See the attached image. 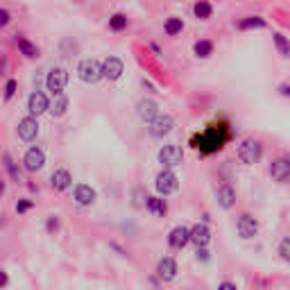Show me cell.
<instances>
[{
  "label": "cell",
  "instance_id": "cell-14",
  "mask_svg": "<svg viewBox=\"0 0 290 290\" xmlns=\"http://www.w3.org/2000/svg\"><path fill=\"white\" fill-rule=\"evenodd\" d=\"M102 73H104V80L109 82L120 80L125 73V61L120 57H116V54H109L107 59L102 61Z\"/></svg>",
  "mask_w": 290,
  "mask_h": 290
},
{
  "label": "cell",
  "instance_id": "cell-10",
  "mask_svg": "<svg viewBox=\"0 0 290 290\" xmlns=\"http://www.w3.org/2000/svg\"><path fill=\"white\" fill-rule=\"evenodd\" d=\"M50 100L48 96L43 91H32L30 96H27V111H30V116H34V118H39L41 113L50 111Z\"/></svg>",
  "mask_w": 290,
  "mask_h": 290
},
{
  "label": "cell",
  "instance_id": "cell-38",
  "mask_svg": "<svg viewBox=\"0 0 290 290\" xmlns=\"http://www.w3.org/2000/svg\"><path fill=\"white\" fill-rule=\"evenodd\" d=\"M218 290H238V286L234 281H222V284H218Z\"/></svg>",
  "mask_w": 290,
  "mask_h": 290
},
{
  "label": "cell",
  "instance_id": "cell-22",
  "mask_svg": "<svg viewBox=\"0 0 290 290\" xmlns=\"http://www.w3.org/2000/svg\"><path fill=\"white\" fill-rule=\"evenodd\" d=\"M145 209L150 211L152 215H156V218H166L168 215V199H163L161 195H150Z\"/></svg>",
  "mask_w": 290,
  "mask_h": 290
},
{
  "label": "cell",
  "instance_id": "cell-16",
  "mask_svg": "<svg viewBox=\"0 0 290 290\" xmlns=\"http://www.w3.org/2000/svg\"><path fill=\"white\" fill-rule=\"evenodd\" d=\"M50 188L52 191H57V193H64V191H68L70 186H73V175H70L68 168H57V170L50 175Z\"/></svg>",
  "mask_w": 290,
  "mask_h": 290
},
{
  "label": "cell",
  "instance_id": "cell-26",
  "mask_svg": "<svg viewBox=\"0 0 290 290\" xmlns=\"http://www.w3.org/2000/svg\"><path fill=\"white\" fill-rule=\"evenodd\" d=\"M193 16L197 18V21H211V16H213V5H211L209 0H195Z\"/></svg>",
  "mask_w": 290,
  "mask_h": 290
},
{
  "label": "cell",
  "instance_id": "cell-32",
  "mask_svg": "<svg viewBox=\"0 0 290 290\" xmlns=\"http://www.w3.org/2000/svg\"><path fill=\"white\" fill-rule=\"evenodd\" d=\"M59 227H61V220H59V215L57 213H52V215L46 218V231H48V234H57Z\"/></svg>",
  "mask_w": 290,
  "mask_h": 290
},
{
  "label": "cell",
  "instance_id": "cell-29",
  "mask_svg": "<svg viewBox=\"0 0 290 290\" xmlns=\"http://www.w3.org/2000/svg\"><path fill=\"white\" fill-rule=\"evenodd\" d=\"M107 27L111 30V32H125L129 27V18H127V14H123V11H118V14H111L109 16V23H107Z\"/></svg>",
  "mask_w": 290,
  "mask_h": 290
},
{
  "label": "cell",
  "instance_id": "cell-4",
  "mask_svg": "<svg viewBox=\"0 0 290 290\" xmlns=\"http://www.w3.org/2000/svg\"><path fill=\"white\" fill-rule=\"evenodd\" d=\"M77 77H80L84 84H97L100 80H104L102 61H97V59H82L80 64H77Z\"/></svg>",
  "mask_w": 290,
  "mask_h": 290
},
{
  "label": "cell",
  "instance_id": "cell-7",
  "mask_svg": "<svg viewBox=\"0 0 290 290\" xmlns=\"http://www.w3.org/2000/svg\"><path fill=\"white\" fill-rule=\"evenodd\" d=\"M258 229H261V225H258V220L252 213H242L236 220V234L242 238V241H252V238H256Z\"/></svg>",
  "mask_w": 290,
  "mask_h": 290
},
{
  "label": "cell",
  "instance_id": "cell-6",
  "mask_svg": "<svg viewBox=\"0 0 290 290\" xmlns=\"http://www.w3.org/2000/svg\"><path fill=\"white\" fill-rule=\"evenodd\" d=\"M46 86H48V91H52V96L64 93V89L68 86V70L61 68V66L50 68L48 75H46Z\"/></svg>",
  "mask_w": 290,
  "mask_h": 290
},
{
  "label": "cell",
  "instance_id": "cell-30",
  "mask_svg": "<svg viewBox=\"0 0 290 290\" xmlns=\"http://www.w3.org/2000/svg\"><path fill=\"white\" fill-rule=\"evenodd\" d=\"M272 41H274V48H277V52H279L284 59H290V39L286 37L284 32H274L272 34Z\"/></svg>",
  "mask_w": 290,
  "mask_h": 290
},
{
  "label": "cell",
  "instance_id": "cell-15",
  "mask_svg": "<svg viewBox=\"0 0 290 290\" xmlns=\"http://www.w3.org/2000/svg\"><path fill=\"white\" fill-rule=\"evenodd\" d=\"M23 166H25L27 172L43 170V166H46V152L41 147H30L25 152V156H23Z\"/></svg>",
  "mask_w": 290,
  "mask_h": 290
},
{
  "label": "cell",
  "instance_id": "cell-28",
  "mask_svg": "<svg viewBox=\"0 0 290 290\" xmlns=\"http://www.w3.org/2000/svg\"><path fill=\"white\" fill-rule=\"evenodd\" d=\"M184 18H179V16H170V18H166L163 21V34L166 37H177V34H182L184 32Z\"/></svg>",
  "mask_w": 290,
  "mask_h": 290
},
{
  "label": "cell",
  "instance_id": "cell-24",
  "mask_svg": "<svg viewBox=\"0 0 290 290\" xmlns=\"http://www.w3.org/2000/svg\"><path fill=\"white\" fill-rule=\"evenodd\" d=\"M213 52H215V43L211 39H197L193 43V54L197 59H209Z\"/></svg>",
  "mask_w": 290,
  "mask_h": 290
},
{
  "label": "cell",
  "instance_id": "cell-8",
  "mask_svg": "<svg viewBox=\"0 0 290 290\" xmlns=\"http://www.w3.org/2000/svg\"><path fill=\"white\" fill-rule=\"evenodd\" d=\"M172 129H175V118H172L170 113H161L159 118L147 125V134H150L152 139H163V136L170 134Z\"/></svg>",
  "mask_w": 290,
  "mask_h": 290
},
{
  "label": "cell",
  "instance_id": "cell-2",
  "mask_svg": "<svg viewBox=\"0 0 290 290\" xmlns=\"http://www.w3.org/2000/svg\"><path fill=\"white\" fill-rule=\"evenodd\" d=\"M238 159L245 166H256L263 159V143L256 139H245L238 145Z\"/></svg>",
  "mask_w": 290,
  "mask_h": 290
},
{
  "label": "cell",
  "instance_id": "cell-33",
  "mask_svg": "<svg viewBox=\"0 0 290 290\" xmlns=\"http://www.w3.org/2000/svg\"><path fill=\"white\" fill-rule=\"evenodd\" d=\"M16 91H18V82L14 80V77H9V80L5 82V96H2L5 97V102H9L11 97L16 96Z\"/></svg>",
  "mask_w": 290,
  "mask_h": 290
},
{
  "label": "cell",
  "instance_id": "cell-19",
  "mask_svg": "<svg viewBox=\"0 0 290 290\" xmlns=\"http://www.w3.org/2000/svg\"><path fill=\"white\" fill-rule=\"evenodd\" d=\"M215 199H218L220 209H225V211L234 209V204H236V188L225 182L222 186H218V191H215Z\"/></svg>",
  "mask_w": 290,
  "mask_h": 290
},
{
  "label": "cell",
  "instance_id": "cell-18",
  "mask_svg": "<svg viewBox=\"0 0 290 290\" xmlns=\"http://www.w3.org/2000/svg\"><path fill=\"white\" fill-rule=\"evenodd\" d=\"M191 242V227H184V225H177L175 229H170L168 234V245L172 249H184Z\"/></svg>",
  "mask_w": 290,
  "mask_h": 290
},
{
  "label": "cell",
  "instance_id": "cell-9",
  "mask_svg": "<svg viewBox=\"0 0 290 290\" xmlns=\"http://www.w3.org/2000/svg\"><path fill=\"white\" fill-rule=\"evenodd\" d=\"M96 199H97L96 188H91L89 184H75V186H73V202H75L77 206L89 209V206L96 204Z\"/></svg>",
  "mask_w": 290,
  "mask_h": 290
},
{
  "label": "cell",
  "instance_id": "cell-1",
  "mask_svg": "<svg viewBox=\"0 0 290 290\" xmlns=\"http://www.w3.org/2000/svg\"><path fill=\"white\" fill-rule=\"evenodd\" d=\"M229 139H231L229 125H227L225 120H213V123H209L202 132L193 134L191 145H193V150L199 152L202 156H211V154H215V152L225 150V145L229 143Z\"/></svg>",
  "mask_w": 290,
  "mask_h": 290
},
{
  "label": "cell",
  "instance_id": "cell-21",
  "mask_svg": "<svg viewBox=\"0 0 290 290\" xmlns=\"http://www.w3.org/2000/svg\"><path fill=\"white\" fill-rule=\"evenodd\" d=\"M14 43H16V48H18V52L25 57V59H37L39 57V46L37 43H32L30 39H25V37H21V34H16V39H14Z\"/></svg>",
  "mask_w": 290,
  "mask_h": 290
},
{
  "label": "cell",
  "instance_id": "cell-31",
  "mask_svg": "<svg viewBox=\"0 0 290 290\" xmlns=\"http://www.w3.org/2000/svg\"><path fill=\"white\" fill-rule=\"evenodd\" d=\"M277 254L284 258L286 263H290V236H284L279 241V245H277Z\"/></svg>",
  "mask_w": 290,
  "mask_h": 290
},
{
  "label": "cell",
  "instance_id": "cell-17",
  "mask_svg": "<svg viewBox=\"0 0 290 290\" xmlns=\"http://www.w3.org/2000/svg\"><path fill=\"white\" fill-rule=\"evenodd\" d=\"M177 272H179L177 261H175L172 256L159 258V263H156V277H159L161 281H175L177 279Z\"/></svg>",
  "mask_w": 290,
  "mask_h": 290
},
{
  "label": "cell",
  "instance_id": "cell-35",
  "mask_svg": "<svg viewBox=\"0 0 290 290\" xmlns=\"http://www.w3.org/2000/svg\"><path fill=\"white\" fill-rule=\"evenodd\" d=\"M147 204V195H145L143 188H134V206L141 209V206Z\"/></svg>",
  "mask_w": 290,
  "mask_h": 290
},
{
  "label": "cell",
  "instance_id": "cell-5",
  "mask_svg": "<svg viewBox=\"0 0 290 290\" xmlns=\"http://www.w3.org/2000/svg\"><path fill=\"white\" fill-rule=\"evenodd\" d=\"M154 188H156V193L161 195V197H168V195H172V193H177L179 191V177L172 170H161L154 177Z\"/></svg>",
  "mask_w": 290,
  "mask_h": 290
},
{
  "label": "cell",
  "instance_id": "cell-23",
  "mask_svg": "<svg viewBox=\"0 0 290 290\" xmlns=\"http://www.w3.org/2000/svg\"><path fill=\"white\" fill-rule=\"evenodd\" d=\"M236 27L241 32H249V30H265L268 27V21L263 16H242L241 21L236 23Z\"/></svg>",
  "mask_w": 290,
  "mask_h": 290
},
{
  "label": "cell",
  "instance_id": "cell-34",
  "mask_svg": "<svg viewBox=\"0 0 290 290\" xmlns=\"http://www.w3.org/2000/svg\"><path fill=\"white\" fill-rule=\"evenodd\" d=\"M14 209H16L18 215H25V213H30V211L34 209V202H32V199H27V197H23V199H18V202H16V206H14Z\"/></svg>",
  "mask_w": 290,
  "mask_h": 290
},
{
  "label": "cell",
  "instance_id": "cell-20",
  "mask_svg": "<svg viewBox=\"0 0 290 290\" xmlns=\"http://www.w3.org/2000/svg\"><path fill=\"white\" fill-rule=\"evenodd\" d=\"M191 242L195 245V249H202L211 242V229L206 225H193L191 227Z\"/></svg>",
  "mask_w": 290,
  "mask_h": 290
},
{
  "label": "cell",
  "instance_id": "cell-25",
  "mask_svg": "<svg viewBox=\"0 0 290 290\" xmlns=\"http://www.w3.org/2000/svg\"><path fill=\"white\" fill-rule=\"evenodd\" d=\"M68 107H70L68 96H66V93H59V96H54L52 104H50V116H52V118H61V116H66Z\"/></svg>",
  "mask_w": 290,
  "mask_h": 290
},
{
  "label": "cell",
  "instance_id": "cell-3",
  "mask_svg": "<svg viewBox=\"0 0 290 290\" xmlns=\"http://www.w3.org/2000/svg\"><path fill=\"white\" fill-rule=\"evenodd\" d=\"M156 161H159V166H161L163 170H172V168L182 166L184 150L175 143H168V145H163V147H159V152H156Z\"/></svg>",
  "mask_w": 290,
  "mask_h": 290
},
{
  "label": "cell",
  "instance_id": "cell-37",
  "mask_svg": "<svg viewBox=\"0 0 290 290\" xmlns=\"http://www.w3.org/2000/svg\"><path fill=\"white\" fill-rule=\"evenodd\" d=\"M279 96H284V97H290V82H284V84H279Z\"/></svg>",
  "mask_w": 290,
  "mask_h": 290
},
{
  "label": "cell",
  "instance_id": "cell-11",
  "mask_svg": "<svg viewBox=\"0 0 290 290\" xmlns=\"http://www.w3.org/2000/svg\"><path fill=\"white\" fill-rule=\"evenodd\" d=\"M270 177L274 179L277 184H288L290 182V159L288 156H279V159H274L268 168Z\"/></svg>",
  "mask_w": 290,
  "mask_h": 290
},
{
  "label": "cell",
  "instance_id": "cell-13",
  "mask_svg": "<svg viewBox=\"0 0 290 290\" xmlns=\"http://www.w3.org/2000/svg\"><path fill=\"white\" fill-rule=\"evenodd\" d=\"M136 116H139L143 123H147V125H150L152 120H156L159 116H161L156 100H152V97H143V100H139V104H136Z\"/></svg>",
  "mask_w": 290,
  "mask_h": 290
},
{
  "label": "cell",
  "instance_id": "cell-27",
  "mask_svg": "<svg viewBox=\"0 0 290 290\" xmlns=\"http://www.w3.org/2000/svg\"><path fill=\"white\" fill-rule=\"evenodd\" d=\"M2 166H5L7 175H9V179H11V182H14V184H21V182H23V175H21V170H18L16 161L11 159V154H9V152H5V154H2Z\"/></svg>",
  "mask_w": 290,
  "mask_h": 290
},
{
  "label": "cell",
  "instance_id": "cell-12",
  "mask_svg": "<svg viewBox=\"0 0 290 290\" xmlns=\"http://www.w3.org/2000/svg\"><path fill=\"white\" fill-rule=\"evenodd\" d=\"M16 134L21 141H25V143H32L34 139L39 136V120L34 118V116H25V118L18 120L16 125Z\"/></svg>",
  "mask_w": 290,
  "mask_h": 290
},
{
  "label": "cell",
  "instance_id": "cell-36",
  "mask_svg": "<svg viewBox=\"0 0 290 290\" xmlns=\"http://www.w3.org/2000/svg\"><path fill=\"white\" fill-rule=\"evenodd\" d=\"M9 23H11V11L2 7V9H0V27H7Z\"/></svg>",
  "mask_w": 290,
  "mask_h": 290
}]
</instances>
